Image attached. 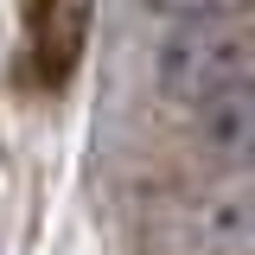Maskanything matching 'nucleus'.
I'll return each instance as SVG.
<instances>
[{
  "label": "nucleus",
  "mask_w": 255,
  "mask_h": 255,
  "mask_svg": "<svg viewBox=\"0 0 255 255\" xmlns=\"http://www.w3.org/2000/svg\"><path fill=\"white\" fill-rule=\"evenodd\" d=\"M153 83L166 102L198 109L223 90L255 83V38L243 19H172L153 45Z\"/></svg>",
  "instance_id": "f257e3e1"
},
{
  "label": "nucleus",
  "mask_w": 255,
  "mask_h": 255,
  "mask_svg": "<svg viewBox=\"0 0 255 255\" xmlns=\"http://www.w3.org/2000/svg\"><path fill=\"white\" fill-rule=\"evenodd\" d=\"M179 236H185V255H249L255 249V198L243 185V172H230L217 191L185 204Z\"/></svg>",
  "instance_id": "f03ea898"
},
{
  "label": "nucleus",
  "mask_w": 255,
  "mask_h": 255,
  "mask_svg": "<svg viewBox=\"0 0 255 255\" xmlns=\"http://www.w3.org/2000/svg\"><path fill=\"white\" fill-rule=\"evenodd\" d=\"M191 147L217 172H243L255 159V96H249V83L191 109Z\"/></svg>",
  "instance_id": "7ed1b4c3"
},
{
  "label": "nucleus",
  "mask_w": 255,
  "mask_h": 255,
  "mask_svg": "<svg viewBox=\"0 0 255 255\" xmlns=\"http://www.w3.org/2000/svg\"><path fill=\"white\" fill-rule=\"evenodd\" d=\"M83 6L90 0H45L38 13V45H45V77H64L77 45H83Z\"/></svg>",
  "instance_id": "20e7f679"
},
{
  "label": "nucleus",
  "mask_w": 255,
  "mask_h": 255,
  "mask_svg": "<svg viewBox=\"0 0 255 255\" xmlns=\"http://www.w3.org/2000/svg\"><path fill=\"white\" fill-rule=\"evenodd\" d=\"M147 13H159V19H243L249 0H147Z\"/></svg>",
  "instance_id": "39448f33"
}]
</instances>
